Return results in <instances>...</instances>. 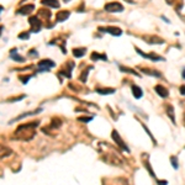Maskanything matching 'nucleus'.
<instances>
[{
    "instance_id": "f257e3e1",
    "label": "nucleus",
    "mask_w": 185,
    "mask_h": 185,
    "mask_svg": "<svg viewBox=\"0 0 185 185\" xmlns=\"http://www.w3.org/2000/svg\"><path fill=\"white\" fill-rule=\"evenodd\" d=\"M38 125H40V121H32V122L22 123V125H20L15 130L11 138L17 140V141H24V142H28L31 140H34V137L36 136V127Z\"/></svg>"
},
{
    "instance_id": "f03ea898",
    "label": "nucleus",
    "mask_w": 185,
    "mask_h": 185,
    "mask_svg": "<svg viewBox=\"0 0 185 185\" xmlns=\"http://www.w3.org/2000/svg\"><path fill=\"white\" fill-rule=\"evenodd\" d=\"M135 49H136V52H137L141 57H143V58H146V59H149V60H153V62H164V60H165L164 57H162V56H159V54H157V53H154V52L144 53V52H143L142 49H140L138 47H135Z\"/></svg>"
},
{
    "instance_id": "7ed1b4c3",
    "label": "nucleus",
    "mask_w": 185,
    "mask_h": 185,
    "mask_svg": "<svg viewBox=\"0 0 185 185\" xmlns=\"http://www.w3.org/2000/svg\"><path fill=\"white\" fill-rule=\"evenodd\" d=\"M111 138L114 140V142L118 146V148H121L123 152H126V153H130V148L127 147V144L123 142V140L121 138V136L118 135V132L116 131V130H114L112 132H111Z\"/></svg>"
},
{
    "instance_id": "20e7f679",
    "label": "nucleus",
    "mask_w": 185,
    "mask_h": 185,
    "mask_svg": "<svg viewBox=\"0 0 185 185\" xmlns=\"http://www.w3.org/2000/svg\"><path fill=\"white\" fill-rule=\"evenodd\" d=\"M28 24L31 26L30 28V32H32V34H36L38 32V31L42 28V24H41V20L38 16H30L28 17Z\"/></svg>"
},
{
    "instance_id": "39448f33",
    "label": "nucleus",
    "mask_w": 185,
    "mask_h": 185,
    "mask_svg": "<svg viewBox=\"0 0 185 185\" xmlns=\"http://www.w3.org/2000/svg\"><path fill=\"white\" fill-rule=\"evenodd\" d=\"M56 63L52 59H42L38 62V73L40 72H48L49 69L54 68Z\"/></svg>"
},
{
    "instance_id": "423d86ee",
    "label": "nucleus",
    "mask_w": 185,
    "mask_h": 185,
    "mask_svg": "<svg viewBox=\"0 0 185 185\" xmlns=\"http://www.w3.org/2000/svg\"><path fill=\"white\" fill-rule=\"evenodd\" d=\"M142 38L148 45H163V43H165V41L157 35H144V36H142Z\"/></svg>"
},
{
    "instance_id": "0eeeda50",
    "label": "nucleus",
    "mask_w": 185,
    "mask_h": 185,
    "mask_svg": "<svg viewBox=\"0 0 185 185\" xmlns=\"http://www.w3.org/2000/svg\"><path fill=\"white\" fill-rule=\"evenodd\" d=\"M40 112H42V107H38V109H36V110H34V111H27V112H24V114H21V115H17V116L14 117L13 120H10L9 123H14V122L21 121V120H24V118H26V117H28V116H34V115H37V114H40Z\"/></svg>"
},
{
    "instance_id": "6e6552de",
    "label": "nucleus",
    "mask_w": 185,
    "mask_h": 185,
    "mask_svg": "<svg viewBox=\"0 0 185 185\" xmlns=\"http://www.w3.org/2000/svg\"><path fill=\"white\" fill-rule=\"evenodd\" d=\"M100 32H106V34H110L112 36H121L122 35V30L120 27H116V26H107V27H99L98 28Z\"/></svg>"
},
{
    "instance_id": "1a4fd4ad",
    "label": "nucleus",
    "mask_w": 185,
    "mask_h": 185,
    "mask_svg": "<svg viewBox=\"0 0 185 185\" xmlns=\"http://www.w3.org/2000/svg\"><path fill=\"white\" fill-rule=\"evenodd\" d=\"M105 11H107V13H121V11H123V6L120 4V3H116V2H114V3H107V4H105Z\"/></svg>"
},
{
    "instance_id": "9d476101",
    "label": "nucleus",
    "mask_w": 185,
    "mask_h": 185,
    "mask_svg": "<svg viewBox=\"0 0 185 185\" xmlns=\"http://www.w3.org/2000/svg\"><path fill=\"white\" fill-rule=\"evenodd\" d=\"M35 10V5L34 4H26L24 6H21L20 9L16 10V14L17 15H30Z\"/></svg>"
},
{
    "instance_id": "9b49d317",
    "label": "nucleus",
    "mask_w": 185,
    "mask_h": 185,
    "mask_svg": "<svg viewBox=\"0 0 185 185\" xmlns=\"http://www.w3.org/2000/svg\"><path fill=\"white\" fill-rule=\"evenodd\" d=\"M13 154V149L3 143H0V159H5V158H9Z\"/></svg>"
},
{
    "instance_id": "f8f14e48",
    "label": "nucleus",
    "mask_w": 185,
    "mask_h": 185,
    "mask_svg": "<svg viewBox=\"0 0 185 185\" xmlns=\"http://www.w3.org/2000/svg\"><path fill=\"white\" fill-rule=\"evenodd\" d=\"M154 90H156L157 94H158L161 98H163V99H165V98L169 96V91H168V89H167L165 86L161 85V84H158V85L154 86Z\"/></svg>"
},
{
    "instance_id": "ddd939ff",
    "label": "nucleus",
    "mask_w": 185,
    "mask_h": 185,
    "mask_svg": "<svg viewBox=\"0 0 185 185\" xmlns=\"http://www.w3.org/2000/svg\"><path fill=\"white\" fill-rule=\"evenodd\" d=\"M131 91H132L133 98L137 99V100L143 96V90H142V88L138 86V85H136V84H132V85H131Z\"/></svg>"
},
{
    "instance_id": "4468645a",
    "label": "nucleus",
    "mask_w": 185,
    "mask_h": 185,
    "mask_svg": "<svg viewBox=\"0 0 185 185\" xmlns=\"http://www.w3.org/2000/svg\"><path fill=\"white\" fill-rule=\"evenodd\" d=\"M69 16H71V11H68V10H60V11L56 15V20H57V22H63V21H66Z\"/></svg>"
},
{
    "instance_id": "2eb2a0df",
    "label": "nucleus",
    "mask_w": 185,
    "mask_h": 185,
    "mask_svg": "<svg viewBox=\"0 0 185 185\" xmlns=\"http://www.w3.org/2000/svg\"><path fill=\"white\" fill-rule=\"evenodd\" d=\"M141 72H143L144 74L147 75H151V77H154V78H162V73L158 72V71H154V69H149V68H140Z\"/></svg>"
},
{
    "instance_id": "dca6fc26",
    "label": "nucleus",
    "mask_w": 185,
    "mask_h": 185,
    "mask_svg": "<svg viewBox=\"0 0 185 185\" xmlns=\"http://www.w3.org/2000/svg\"><path fill=\"white\" fill-rule=\"evenodd\" d=\"M41 4L46 8H53V9H57L60 6L58 0H41Z\"/></svg>"
},
{
    "instance_id": "f3484780",
    "label": "nucleus",
    "mask_w": 185,
    "mask_h": 185,
    "mask_svg": "<svg viewBox=\"0 0 185 185\" xmlns=\"http://www.w3.org/2000/svg\"><path fill=\"white\" fill-rule=\"evenodd\" d=\"M95 91L98 92V94H100V95H111V94H114V92L116 91V89H114V88H100V86H98V88L95 89Z\"/></svg>"
},
{
    "instance_id": "a211bd4d",
    "label": "nucleus",
    "mask_w": 185,
    "mask_h": 185,
    "mask_svg": "<svg viewBox=\"0 0 185 185\" xmlns=\"http://www.w3.org/2000/svg\"><path fill=\"white\" fill-rule=\"evenodd\" d=\"M37 16H38V17H42V19H45V20H51L52 13H51V10H49L48 8H42V9L38 10V15H37Z\"/></svg>"
},
{
    "instance_id": "6ab92c4d",
    "label": "nucleus",
    "mask_w": 185,
    "mask_h": 185,
    "mask_svg": "<svg viewBox=\"0 0 185 185\" xmlns=\"http://www.w3.org/2000/svg\"><path fill=\"white\" fill-rule=\"evenodd\" d=\"M72 53L75 58H82L86 54V48L85 47H79V48H73L72 49Z\"/></svg>"
},
{
    "instance_id": "aec40b11",
    "label": "nucleus",
    "mask_w": 185,
    "mask_h": 185,
    "mask_svg": "<svg viewBox=\"0 0 185 185\" xmlns=\"http://www.w3.org/2000/svg\"><path fill=\"white\" fill-rule=\"evenodd\" d=\"M90 59L92 62H95V60H107V57L105 53H98V52H92L91 56H90Z\"/></svg>"
},
{
    "instance_id": "412c9836",
    "label": "nucleus",
    "mask_w": 185,
    "mask_h": 185,
    "mask_svg": "<svg viewBox=\"0 0 185 185\" xmlns=\"http://www.w3.org/2000/svg\"><path fill=\"white\" fill-rule=\"evenodd\" d=\"M16 51H17V48H13V49L10 51V58L14 59V60H16V62H25V58L21 57L20 54H17Z\"/></svg>"
},
{
    "instance_id": "4be33fe9",
    "label": "nucleus",
    "mask_w": 185,
    "mask_h": 185,
    "mask_svg": "<svg viewBox=\"0 0 185 185\" xmlns=\"http://www.w3.org/2000/svg\"><path fill=\"white\" fill-rule=\"evenodd\" d=\"M118 68H120V71H121V72H123V73L132 74V75H136V77H141V74H140V73H137V72H136L135 69H132V68H127V67H123V66H120Z\"/></svg>"
},
{
    "instance_id": "5701e85b",
    "label": "nucleus",
    "mask_w": 185,
    "mask_h": 185,
    "mask_svg": "<svg viewBox=\"0 0 185 185\" xmlns=\"http://www.w3.org/2000/svg\"><path fill=\"white\" fill-rule=\"evenodd\" d=\"M167 115L170 117L172 122H173V125H176V122H175V114H174V107L172 105H168L167 106Z\"/></svg>"
},
{
    "instance_id": "b1692460",
    "label": "nucleus",
    "mask_w": 185,
    "mask_h": 185,
    "mask_svg": "<svg viewBox=\"0 0 185 185\" xmlns=\"http://www.w3.org/2000/svg\"><path fill=\"white\" fill-rule=\"evenodd\" d=\"M60 126H62V121H60L59 118H57V117L52 118V122L49 123V129H52V130H57V129H59Z\"/></svg>"
},
{
    "instance_id": "393cba45",
    "label": "nucleus",
    "mask_w": 185,
    "mask_h": 185,
    "mask_svg": "<svg viewBox=\"0 0 185 185\" xmlns=\"http://www.w3.org/2000/svg\"><path fill=\"white\" fill-rule=\"evenodd\" d=\"M142 127L144 129V131L147 132V135H148V136L151 137V140H152V142H153V144H154V146H157V141H156V138H154V137H153V135L151 133V131H149V129H148V127H147V126L144 125V123H142Z\"/></svg>"
},
{
    "instance_id": "a878e982",
    "label": "nucleus",
    "mask_w": 185,
    "mask_h": 185,
    "mask_svg": "<svg viewBox=\"0 0 185 185\" xmlns=\"http://www.w3.org/2000/svg\"><path fill=\"white\" fill-rule=\"evenodd\" d=\"M91 68H92V67H89V68H86V69H85V71L82 73V75L79 77V80H80V82H83V83H85V82H86V77H88L89 71H90Z\"/></svg>"
},
{
    "instance_id": "bb28decb",
    "label": "nucleus",
    "mask_w": 185,
    "mask_h": 185,
    "mask_svg": "<svg viewBox=\"0 0 185 185\" xmlns=\"http://www.w3.org/2000/svg\"><path fill=\"white\" fill-rule=\"evenodd\" d=\"M170 163H172V165H173V168L175 170L179 169V163H178V157L176 156H172L170 157Z\"/></svg>"
},
{
    "instance_id": "cd10ccee",
    "label": "nucleus",
    "mask_w": 185,
    "mask_h": 185,
    "mask_svg": "<svg viewBox=\"0 0 185 185\" xmlns=\"http://www.w3.org/2000/svg\"><path fill=\"white\" fill-rule=\"evenodd\" d=\"M32 78V75H30V74H27V75H19V80L22 83V84H27V82Z\"/></svg>"
},
{
    "instance_id": "c85d7f7f",
    "label": "nucleus",
    "mask_w": 185,
    "mask_h": 185,
    "mask_svg": "<svg viewBox=\"0 0 185 185\" xmlns=\"http://www.w3.org/2000/svg\"><path fill=\"white\" fill-rule=\"evenodd\" d=\"M92 120V116H79L78 117V121L79 122H84V123H88Z\"/></svg>"
},
{
    "instance_id": "c756f323",
    "label": "nucleus",
    "mask_w": 185,
    "mask_h": 185,
    "mask_svg": "<svg viewBox=\"0 0 185 185\" xmlns=\"http://www.w3.org/2000/svg\"><path fill=\"white\" fill-rule=\"evenodd\" d=\"M22 99H25V95H17V96H15V98L8 99V103H15V101H20V100H22Z\"/></svg>"
},
{
    "instance_id": "7c9ffc66",
    "label": "nucleus",
    "mask_w": 185,
    "mask_h": 185,
    "mask_svg": "<svg viewBox=\"0 0 185 185\" xmlns=\"http://www.w3.org/2000/svg\"><path fill=\"white\" fill-rule=\"evenodd\" d=\"M125 2H127V3H130V4L136 5V4H144L146 2H149V0H125Z\"/></svg>"
},
{
    "instance_id": "2f4dec72",
    "label": "nucleus",
    "mask_w": 185,
    "mask_h": 185,
    "mask_svg": "<svg viewBox=\"0 0 185 185\" xmlns=\"http://www.w3.org/2000/svg\"><path fill=\"white\" fill-rule=\"evenodd\" d=\"M17 38L20 40H28L30 38V32H21L17 35Z\"/></svg>"
},
{
    "instance_id": "473e14b6",
    "label": "nucleus",
    "mask_w": 185,
    "mask_h": 185,
    "mask_svg": "<svg viewBox=\"0 0 185 185\" xmlns=\"http://www.w3.org/2000/svg\"><path fill=\"white\" fill-rule=\"evenodd\" d=\"M28 56H31V57H37L38 54H37V51H36L35 48H32V49L28 51Z\"/></svg>"
},
{
    "instance_id": "72a5a7b5",
    "label": "nucleus",
    "mask_w": 185,
    "mask_h": 185,
    "mask_svg": "<svg viewBox=\"0 0 185 185\" xmlns=\"http://www.w3.org/2000/svg\"><path fill=\"white\" fill-rule=\"evenodd\" d=\"M179 91H180V94H181V95H185V85H180Z\"/></svg>"
},
{
    "instance_id": "f704fd0d",
    "label": "nucleus",
    "mask_w": 185,
    "mask_h": 185,
    "mask_svg": "<svg viewBox=\"0 0 185 185\" xmlns=\"http://www.w3.org/2000/svg\"><path fill=\"white\" fill-rule=\"evenodd\" d=\"M157 183H158L159 185H168V181H167V180H158Z\"/></svg>"
},
{
    "instance_id": "c9c22d12",
    "label": "nucleus",
    "mask_w": 185,
    "mask_h": 185,
    "mask_svg": "<svg viewBox=\"0 0 185 185\" xmlns=\"http://www.w3.org/2000/svg\"><path fill=\"white\" fill-rule=\"evenodd\" d=\"M181 78L185 80V67L183 68V72H181Z\"/></svg>"
},
{
    "instance_id": "e433bc0d",
    "label": "nucleus",
    "mask_w": 185,
    "mask_h": 185,
    "mask_svg": "<svg viewBox=\"0 0 185 185\" xmlns=\"http://www.w3.org/2000/svg\"><path fill=\"white\" fill-rule=\"evenodd\" d=\"M162 19H163V20H164V21H165L167 24H170V20H169V19H167L165 16H162Z\"/></svg>"
},
{
    "instance_id": "4c0bfd02",
    "label": "nucleus",
    "mask_w": 185,
    "mask_h": 185,
    "mask_svg": "<svg viewBox=\"0 0 185 185\" xmlns=\"http://www.w3.org/2000/svg\"><path fill=\"white\" fill-rule=\"evenodd\" d=\"M165 2L169 4V5H173V3H174V0H165Z\"/></svg>"
},
{
    "instance_id": "58836bf2",
    "label": "nucleus",
    "mask_w": 185,
    "mask_h": 185,
    "mask_svg": "<svg viewBox=\"0 0 185 185\" xmlns=\"http://www.w3.org/2000/svg\"><path fill=\"white\" fill-rule=\"evenodd\" d=\"M3 28H4V26L0 25V35H2V32H3Z\"/></svg>"
},
{
    "instance_id": "ea45409f",
    "label": "nucleus",
    "mask_w": 185,
    "mask_h": 185,
    "mask_svg": "<svg viewBox=\"0 0 185 185\" xmlns=\"http://www.w3.org/2000/svg\"><path fill=\"white\" fill-rule=\"evenodd\" d=\"M3 10H4V8H3V6H2V5H0V13H2V11H3Z\"/></svg>"
},
{
    "instance_id": "a19ab883",
    "label": "nucleus",
    "mask_w": 185,
    "mask_h": 185,
    "mask_svg": "<svg viewBox=\"0 0 185 185\" xmlns=\"http://www.w3.org/2000/svg\"><path fill=\"white\" fill-rule=\"evenodd\" d=\"M64 2H66V3H67V2H68V0H64Z\"/></svg>"
},
{
    "instance_id": "79ce46f5",
    "label": "nucleus",
    "mask_w": 185,
    "mask_h": 185,
    "mask_svg": "<svg viewBox=\"0 0 185 185\" xmlns=\"http://www.w3.org/2000/svg\"><path fill=\"white\" fill-rule=\"evenodd\" d=\"M184 149H185V146H184Z\"/></svg>"
}]
</instances>
